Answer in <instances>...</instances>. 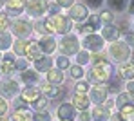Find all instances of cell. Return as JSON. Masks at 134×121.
Here are the masks:
<instances>
[{
    "mask_svg": "<svg viewBox=\"0 0 134 121\" xmlns=\"http://www.w3.org/2000/svg\"><path fill=\"white\" fill-rule=\"evenodd\" d=\"M94 62H96V63H94V67L91 69L89 78L94 81V83H103V81H107V80L111 78L112 65L107 62V60H103L102 56H96Z\"/></svg>",
    "mask_w": 134,
    "mask_h": 121,
    "instance_id": "cell-1",
    "label": "cell"
},
{
    "mask_svg": "<svg viewBox=\"0 0 134 121\" xmlns=\"http://www.w3.org/2000/svg\"><path fill=\"white\" fill-rule=\"evenodd\" d=\"M45 24V29L51 31V33H60V34H67L71 31V18H67L64 15H51L47 20L44 22Z\"/></svg>",
    "mask_w": 134,
    "mask_h": 121,
    "instance_id": "cell-2",
    "label": "cell"
},
{
    "mask_svg": "<svg viewBox=\"0 0 134 121\" xmlns=\"http://www.w3.org/2000/svg\"><path fill=\"white\" fill-rule=\"evenodd\" d=\"M60 49H62L64 54H69V56L76 54L78 49H80V42H78V38L74 34H65L62 38V42H60Z\"/></svg>",
    "mask_w": 134,
    "mask_h": 121,
    "instance_id": "cell-3",
    "label": "cell"
},
{
    "mask_svg": "<svg viewBox=\"0 0 134 121\" xmlns=\"http://www.w3.org/2000/svg\"><path fill=\"white\" fill-rule=\"evenodd\" d=\"M109 52H111V56L114 60H118V62H123V60H127L129 56H131V49L127 44H121V42H114L109 49Z\"/></svg>",
    "mask_w": 134,
    "mask_h": 121,
    "instance_id": "cell-4",
    "label": "cell"
},
{
    "mask_svg": "<svg viewBox=\"0 0 134 121\" xmlns=\"http://www.w3.org/2000/svg\"><path fill=\"white\" fill-rule=\"evenodd\" d=\"M25 9L31 16H40L47 11V2L45 0H27Z\"/></svg>",
    "mask_w": 134,
    "mask_h": 121,
    "instance_id": "cell-5",
    "label": "cell"
},
{
    "mask_svg": "<svg viewBox=\"0 0 134 121\" xmlns=\"http://www.w3.org/2000/svg\"><path fill=\"white\" fill-rule=\"evenodd\" d=\"M31 31H33V25L29 24L27 20H15L13 22V33H15V36H18L22 40L31 34Z\"/></svg>",
    "mask_w": 134,
    "mask_h": 121,
    "instance_id": "cell-6",
    "label": "cell"
},
{
    "mask_svg": "<svg viewBox=\"0 0 134 121\" xmlns=\"http://www.w3.org/2000/svg\"><path fill=\"white\" fill-rule=\"evenodd\" d=\"M83 47L89 49V51H102L103 49V38L91 33V34H87L83 38Z\"/></svg>",
    "mask_w": 134,
    "mask_h": 121,
    "instance_id": "cell-7",
    "label": "cell"
},
{
    "mask_svg": "<svg viewBox=\"0 0 134 121\" xmlns=\"http://www.w3.org/2000/svg\"><path fill=\"white\" fill-rule=\"evenodd\" d=\"M69 15H71V18H72V20H76V22H82V20H85V18L89 16L87 7H85L83 4H72V5H71Z\"/></svg>",
    "mask_w": 134,
    "mask_h": 121,
    "instance_id": "cell-8",
    "label": "cell"
},
{
    "mask_svg": "<svg viewBox=\"0 0 134 121\" xmlns=\"http://www.w3.org/2000/svg\"><path fill=\"white\" fill-rule=\"evenodd\" d=\"M0 92L5 98H15L18 94V83L15 80H7V81H4L0 85Z\"/></svg>",
    "mask_w": 134,
    "mask_h": 121,
    "instance_id": "cell-9",
    "label": "cell"
},
{
    "mask_svg": "<svg viewBox=\"0 0 134 121\" xmlns=\"http://www.w3.org/2000/svg\"><path fill=\"white\" fill-rule=\"evenodd\" d=\"M24 7H25V0H5V9H7L5 15L16 16L24 11Z\"/></svg>",
    "mask_w": 134,
    "mask_h": 121,
    "instance_id": "cell-10",
    "label": "cell"
},
{
    "mask_svg": "<svg viewBox=\"0 0 134 121\" xmlns=\"http://www.w3.org/2000/svg\"><path fill=\"white\" fill-rule=\"evenodd\" d=\"M58 118L62 121H72L76 118V114H74V107L71 105V103H62L60 107H58Z\"/></svg>",
    "mask_w": 134,
    "mask_h": 121,
    "instance_id": "cell-11",
    "label": "cell"
},
{
    "mask_svg": "<svg viewBox=\"0 0 134 121\" xmlns=\"http://www.w3.org/2000/svg\"><path fill=\"white\" fill-rule=\"evenodd\" d=\"M105 98H107V89H105L102 83H98V85L91 90V101H94L96 105L103 103V101H105Z\"/></svg>",
    "mask_w": 134,
    "mask_h": 121,
    "instance_id": "cell-12",
    "label": "cell"
},
{
    "mask_svg": "<svg viewBox=\"0 0 134 121\" xmlns=\"http://www.w3.org/2000/svg\"><path fill=\"white\" fill-rule=\"evenodd\" d=\"M29 60H38L40 58V54H42V49L38 45V42H27V45H25V52H24Z\"/></svg>",
    "mask_w": 134,
    "mask_h": 121,
    "instance_id": "cell-13",
    "label": "cell"
},
{
    "mask_svg": "<svg viewBox=\"0 0 134 121\" xmlns=\"http://www.w3.org/2000/svg\"><path fill=\"white\" fill-rule=\"evenodd\" d=\"M89 103H91V99L85 94H74L72 96V107L74 108H80V110H87V107H89Z\"/></svg>",
    "mask_w": 134,
    "mask_h": 121,
    "instance_id": "cell-14",
    "label": "cell"
},
{
    "mask_svg": "<svg viewBox=\"0 0 134 121\" xmlns=\"http://www.w3.org/2000/svg\"><path fill=\"white\" fill-rule=\"evenodd\" d=\"M0 72H4V74L15 72V58H13L11 54H5V56L2 58V71H0Z\"/></svg>",
    "mask_w": 134,
    "mask_h": 121,
    "instance_id": "cell-15",
    "label": "cell"
},
{
    "mask_svg": "<svg viewBox=\"0 0 134 121\" xmlns=\"http://www.w3.org/2000/svg\"><path fill=\"white\" fill-rule=\"evenodd\" d=\"M40 98V89H36V87H25L22 92V99L24 101H35V99H38Z\"/></svg>",
    "mask_w": 134,
    "mask_h": 121,
    "instance_id": "cell-16",
    "label": "cell"
},
{
    "mask_svg": "<svg viewBox=\"0 0 134 121\" xmlns=\"http://www.w3.org/2000/svg\"><path fill=\"white\" fill-rule=\"evenodd\" d=\"M38 45H40V49H42L44 52H53V51L56 49V42H54V38H51V36H44V38L38 42Z\"/></svg>",
    "mask_w": 134,
    "mask_h": 121,
    "instance_id": "cell-17",
    "label": "cell"
},
{
    "mask_svg": "<svg viewBox=\"0 0 134 121\" xmlns=\"http://www.w3.org/2000/svg\"><path fill=\"white\" fill-rule=\"evenodd\" d=\"M120 76L125 80H132L134 78V62H127L120 67Z\"/></svg>",
    "mask_w": 134,
    "mask_h": 121,
    "instance_id": "cell-18",
    "label": "cell"
},
{
    "mask_svg": "<svg viewBox=\"0 0 134 121\" xmlns=\"http://www.w3.org/2000/svg\"><path fill=\"white\" fill-rule=\"evenodd\" d=\"M109 108L107 107H100V105H96V108H94V112H92V118L96 121H107L109 119Z\"/></svg>",
    "mask_w": 134,
    "mask_h": 121,
    "instance_id": "cell-19",
    "label": "cell"
},
{
    "mask_svg": "<svg viewBox=\"0 0 134 121\" xmlns=\"http://www.w3.org/2000/svg\"><path fill=\"white\" fill-rule=\"evenodd\" d=\"M47 81L49 83H53V85H58V83H62L64 81V74L60 72V69L58 71H47Z\"/></svg>",
    "mask_w": 134,
    "mask_h": 121,
    "instance_id": "cell-20",
    "label": "cell"
},
{
    "mask_svg": "<svg viewBox=\"0 0 134 121\" xmlns=\"http://www.w3.org/2000/svg\"><path fill=\"white\" fill-rule=\"evenodd\" d=\"M103 36L107 38V40H118V36H120V31H118V27H114V25H105L103 27Z\"/></svg>",
    "mask_w": 134,
    "mask_h": 121,
    "instance_id": "cell-21",
    "label": "cell"
},
{
    "mask_svg": "<svg viewBox=\"0 0 134 121\" xmlns=\"http://www.w3.org/2000/svg\"><path fill=\"white\" fill-rule=\"evenodd\" d=\"M42 92H44L47 98H58V96H62L60 89H58V87H54L53 83H47V85H44V87H42Z\"/></svg>",
    "mask_w": 134,
    "mask_h": 121,
    "instance_id": "cell-22",
    "label": "cell"
},
{
    "mask_svg": "<svg viewBox=\"0 0 134 121\" xmlns=\"http://www.w3.org/2000/svg\"><path fill=\"white\" fill-rule=\"evenodd\" d=\"M51 63H53V62H51V58H42V56H40V58H38V60H35V67H36V71H49V69H51Z\"/></svg>",
    "mask_w": 134,
    "mask_h": 121,
    "instance_id": "cell-23",
    "label": "cell"
},
{
    "mask_svg": "<svg viewBox=\"0 0 134 121\" xmlns=\"http://www.w3.org/2000/svg\"><path fill=\"white\" fill-rule=\"evenodd\" d=\"M29 119H31V114L25 108H16L15 114L11 116V121H29Z\"/></svg>",
    "mask_w": 134,
    "mask_h": 121,
    "instance_id": "cell-24",
    "label": "cell"
},
{
    "mask_svg": "<svg viewBox=\"0 0 134 121\" xmlns=\"http://www.w3.org/2000/svg\"><path fill=\"white\" fill-rule=\"evenodd\" d=\"M13 40H11V34L5 33V31H0V51H5V49L11 47Z\"/></svg>",
    "mask_w": 134,
    "mask_h": 121,
    "instance_id": "cell-25",
    "label": "cell"
},
{
    "mask_svg": "<svg viewBox=\"0 0 134 121\" xmlns=\"http://www.w3.org/2000/svg\"><path fill=\"white\" fill-rule=\"evenodd\" d=\"M22 81L25 83H36L38 81V74L35 72V71H22Z\"/></svg>",
    "mask_w": 134,
    "mask_h": 121,
    "instance_id": "cell-26",
    "label": "cell"
},
{
    "mask_svg": "<svg viewBox=\"0 0 134 121\" xmlns=\"http://www.w3.org/2000/svg\"><path fill=\"white\" fill-rule=\"evenodd\" d=\"M134 116V103L121 105V118H132Z\"/></svg>",
    "mask_w": 134,
    "mask_h": 121,
    "instance_id": "cell-27",
    "label": "cell"
},
{
    "mask_svg": "<svg viewBox=\"0 0 134 121\" xmlns=\"http://www.w3.org/2000/svg\"><path fill=\"white\" fill-rule=\"evenodd\" d=\"M127 103H134V96L132 94L123 92V94L118 96V105H120V107H121V105H127Z\"/></svg>",
    "mask_w": 134,
    "mask_h": 121,
    "instance_id": "cell-28",
    "label": "cell"
},
{
    "mask_svg": "<svg viewBox=\"0 0 134 121\" xmlns=\"http://www.w3.org/2000/svg\"><path fill=\"white\" fill-rule=\"evenodd\" d=\"M45 107H47V99H45V98H38V99H35V101H33V108H36L38 112H40V110H44Z\"/></svg>",
    "mask_w": 134,
    "mask_h": 121,
    "instance_id": "cell-29",
    "label": "cell"
},
{
    "mask_svg": "<svg viewBox=\"0 0 134 121\" xmlns=\"http://www.w3.org/2000/svg\"><path fill=\"white\" fill-rule=\"evenodd\" d=\"M78 54V65H85V63H89V60H91V56H89V52L87 51H83V52H76Z\"/></svg>",
    "mask_w": 134,
    "mask_h": 121,
    "instance_id": "cell-30",
    "label": "cell"
},
{
    "mask_svg": "<svg viewBox=\"0 0 134 121\" xmlns=\"http://www.w3.org/2000/svg\"><path fill=\"white\" fill-rule=\"evenodd\" d=\"M25 45H27V42H24V40L15 42V54H20L22 56L24 52H25Z\"/></svg>",
    "mask_w": 134,
    "mask_h": 121,
    "instance_id": "cell-31",
    "label": "cell"
},
{
    "mask_svg": "<svg viewBox=\"0 0 134 121\" xmlns=\"http://www.w3.org/2000/svg\"><path fill=\"white\" fill-rule=\"evenodd\" d=\"M109 4H111L112 9H116V11H121V9L125 7L127 0H109Z\"/></svg>",
    "mask_w": 134,
    "mask_h": 121,
    "instance_id": "cell-32",
    "label": "cell"
},
{
    "mask_svg": "<svg viewBox=\"0 0 134 121\" xmlns=\"http://www.w3.org/2000/svg\"><path fill=\"white\" fill-rule=\"evenodd\" d=\"M56 65H58L60 71H62V69H69V67H71V65H69V58H65V56L56 58Z\"/></svg>",
    "mask_w": 134,
    "mask_h": 121,
    "instance_id": "cell-33",
    "label": "cell"
},
{
    "mask_svg": "<svg viewBox=\"0 0 134 121\" xmlns=\"http://www.w3.org/2000/svg\"><path fill=\"white\" fill-rule=\"evenodd\" d=\"M69 69H71V76L76 78V80H80V78L83 76V71H82L80 65H72V67H69Z\"/></svg>",
    "mask_w": 134,
    "mask_h": 121,
    "instance_id": "cell-34",
    "label": "cell"
},
{
    "mask_svg": "<svg viewBox=\"0 0 134 121\" xmlns=\"http://www.w3.org/2000/svg\"><path fill=\"white\" fill-rule=\"evenodd\" d=\"M33 119H35V121H51V114H49V112H42V110H40L36 116H33Z\"/></svg>",
    "mask_w": 134,
    "mask_h": 121,
    "instance_id": "cell-35",
    "label": "cell"
},
{
    "mask_svg": "<svg viewBox=\"0 0 134 121\" xmlns=\"http://www.w3.org/2000/svg\"><path fill=\"white\" fill-rule=\"evenodd\" d=\"M87 90H89V85L85 81H78L76 83V94H85Z\"/></svg>",
    "mask_w": 134,
    "mask_h": 121,
    "instance_id": "cell-36",
    "label": "cell"
},
{
    "mask_svg": "<svg viewBox=\"0 0 134 121\" xmlns=\"http://www.w3.org/2000/svg\"><path fill=\"white\" fill-rule=\"evenodd\" d=\"M7 25H9V18H7V15H5V13H0V31L7 29Z\"/></svg>",
    "mask_w": 134,
    "mask_h": 121,
    "instance_id": "cell-37",
    "label": "cell"
},
{
    "mask_svg": "<svg viewBox=\"0 0 134 121\" xmlns=\"http://www.w3.org/2000/svg\"><path fill=\"white\" fill-rule=\"evenodd\" d=\"M78 31H80V33H82V34H91V33H92V31H94V27H92V25L91 24H82L80 25V27H78Z\"/></svg>",
    "mask_w": 134,
    "mask_h": 121,
    "instance_id": "cell-38",
    "label": "cell"
},
{
    "mask_svg": "<svg viewBox=\"0 0 134 121\" xmlns=\"http://www.w3.org/2000/svg\"><path fill=\"white\" fill-rule=\"evenodd\" d=\"M15 69H18V71H25V69H27V62H25V60H18V62H15Z\"/></svg>",
    "mask_w": 134,
    "mask_h": 121,
    "instance_id": "cell-39",
    "label": "cell"
},
{
    "mask_svg": "<svg viewBox=\"0 0 134 121\" xmlns=\"http://www.w3.org/2000/svg\"><path fill=\"white\" fill-rule=\"evenodd\" d=\"M100 22H102V20H100V16H98V15H92V16H91V18H89V24L92 25L94 29H96V27L100 25Z\"/></svg>",
    "mask_w": 134,
    "mask_h": 121,
    "instance_id": "cell-40",
    "label": "cell"
},
{
    "mask_svg": "<svg viewBox=\"0 0 134 121\" xmlns=\"http://www.w3.org/2000/svg\"><path fill=\"white\" fill-rule=\"evenodd\" d=\"M47 9H49L51 15H58V13H60V5H58V4H51V5H47Z\"/></svg>",
    "mask_w": 134,
    "mask_h": 121,
    "instance_id": "cell-41",
    "label": "cell"
},
{
    "mask_svg": "<svg viewBox=\"0 0 134 121\" xmlns=\"http://www.w3.org/2000/svg\"><path fill=\"white\" fill-rule=\"evenodd\" d=\"M56 4H58L60 7H71V5L74 4V0H56Z\"/></svg>",
    "mask_w": 134,
    "mask_h": 121,
    "instance_id": "cell-42",
    "label": "cell"
},
{
    "mask_svg": "<svg viewBox=\"0 0 134 121\" xmlns=\"http://www.w3.org/2000/svg\"><path fill=\"white\" fill-rule=\"evenodd\" d=\"M7 112V101H4V98H0V116H4Z\"/></svg>",
    "mask_w": 134,
    "mask_h": 121,
    "instance_id": "cell-43",
    "label": "cell"
},
{
    "mask_svg": "<svg viewBox=\"0 0 134 121\" xmlns=\"http://www.w3.org/2000/svg\"><path fill=\"white\" fill-rule=\"evenodd\" d=\"M100 20H103V22H111V20H112L111 11H103V13H102V16H100Z\"/></svg>",
    "mask_w": 134,
    "mask_h": 121,
    "instance_id": "cell-44",
    "label": "cell"
},
{
    "mask_svg": "<svg viewBox=\"0 0 134 121\" xmlns=\"http://www.w3.org/2000/svg\"><path fill=\"white\" fill-rule=\"evenodd\" d=\"M35 27H36V31H38L40 34H45V33H47V29H45V24H44V22H36V25H35Z\"/></svg>",
    "mask_w": 134,
    "mask_h": 121,
    "instance_id": "cell-45",
    "label": "cell"
},
{
    "mask_svg": "<svg viewBox=\"0 0 134 121\" xmlns=\"http://www.w3.org/2000/svg\"><path fill=\"white\" fill-rule=\"evenodd\" d=\"M125 44L127 45H134V33H127L125 34Z\"/></svg>",
    "mask_w": 134,
    "mask_h": 121,
    "instance_id": "cell-46",
    "label": "cell"
},
{
    "mask_svg": "<svg viewBox=\"0 0 134 121\" xmlns=\"http://www.w3.org/2000/svg\"><path fill=\"white\" fill-rule=\"evenodd\" d=\"M102 2L103 0H87V5H91V7H100Z\"/></svg>",
    "mask_w": 134,
    "mask_h": 121,
    "instance_id": "cell-47",
    "label": "cell"
},
{
    "mask_svg": "<svg viewBox=\"0 0 134 121\" xmlns=\"http://www.w3.org/2000/svg\"><path fill=\"white\" fill-rule=\"evenodd\" d=\"M15 107H16V108H25L27 105H25V101H24L22 98H18V99L15 101Z\"/></svg>",
    "mask_w": 134,
    "mask_h": 121,
    "instance_id": "cell-48",
    "label": "cell"
},
{
    "mask_svg": "<svg viewBox=\"0 0 134 121\" xmlns=\"http://www.w3.org/2000/svg\"><path fill=\"white\" fill-rule=\"evenodd\" d=\"M80 121H91V114H87L85 110H82V114H80Z\"/></svg>",
    "mask_w": 134,
    "mask_h": 121,
    "instance_id": "cell-49",
    "label": "cell"
},
{
    "mask_svg": "<svg viewBox=\"0 0 134 121\" xmlns=\"http://www.w3.org/2000/svg\"><path fill=\"white\" fill-rule=\"evenodd\" d=\"M111 121H127V119H123V118H121V114H112Z\"/></svg>",
    "mask_w": 134,
    "mask_h": 121,
    "instance_id": "cell-50",
    "label": "cell"
},
{
    "mask_svg": "<svg viewBox=\"0 0 134 121\" xmlns=\"http://www.w3.org/2000/svg\"><path fill=\"white\" fill-rule=\"evenodd\" d=\"M127 89H129V92H131V94H134V81H131V83L127 85Z\"/></svg>",
    "mask_w": 134,
    "mask_h": 121,
    "instance_id": "cell-51",
    "label": "cell"
},
{
    "mask_svg": "<svg viewBox=\"0 0 134 121\" xmlns=\"http://www.w3.org/2000/svg\"><path fill=\"white\" fill-rule=\"evenodd\" d=\"M129 11H131V13H132V15H134V0H132V2H131V7H129Z\"/></svg>",
    "mask_w": 134,
    "mask_h": 121,
    "instance_id": "cell-52",
    "label": "cell"
},
{
    "mask_svg": "<svg viewBox=\"0 0 134 121\" xmlns=\"http://www.w3.org/2000/svg\"><path fill=\"white\" fill-rule=\"evenodd\" d=\"M2 4H5V0H0V5H2Z\"/></svg>",
    "mask_w": 134,
    "mask_h": 121,
    "instance_id": "cell-53",
    "label": "cell"
},
{
    "mask_svg": "<svg viewBox=\"0 0 134 121\" xmlns=\"http://www.w3.org/2000/svg\"><path fill=\"white\" fill-rule=\"evenodd\" d=\"M0 121H5V119H4V118H2V116H0Z\"/></svg>",
    "mask_w": 134,
    "mask_h": 121,
    "instance_id": "cell-54",
    "label": "cell"
},
{
    "mask_svg": "<svg viewBox=\"0 0 134 121\" xmlns=\"http://www.w3.org/2000/svg\"><path fill=\"white\" fill-rule=\"evenodd\" d=\"M0 58H2V54H0Z\"/></svg>",
    "mask_w": 134,
    "mask_h": 121,
    "instance_id": "cell-55",
    "label": "cell"
},
{
    "mask_svg": "<svg viewBox=\"0 0 134 121\" xmlns=\"http://www.w3.org/2000/svg\"><path fill=\"white\" fill-rule=\"evenodd\" d=\"M0 74H2V72H0Z\"/></svg>",
    "mask_w": 134,
    "mask_h": 121,
    "instance_id": "cell-56",
    "label": "cell"
}]
</instances>
